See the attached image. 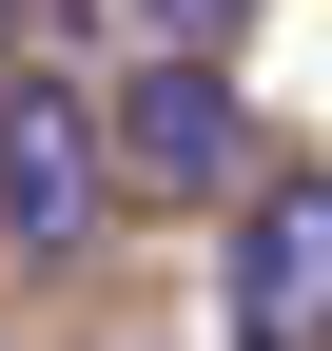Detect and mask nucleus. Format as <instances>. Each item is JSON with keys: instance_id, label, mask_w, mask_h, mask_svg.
<instances>
[{"instance_id": "nucleus-1", "label": "nucleus", "mask_w": 332, "mask_h": 351, "mask_svg": "<svg viewBox=\"0 0 332 351\" xmlns=\"http://www.w3.org/2000/svg\"><path fill=\"white\" fill-rule=\"evenodd\" d=\"M215 332L235 351H332V176H254L215 234Z\"/></svg>"}, {"instance_id": "nucleus-2", "label": "nucleus", "mask_w": 332, "mask_h": 351, "mask_svg": "<svg viewBox=\"0 0 332 351\" xmlns=\"http://www.w3.org/2000/svg\"><path fill=\"white\" fill-rule=\"evenodd\" d=\"M98 176H117V117H78L59 78H0V234L20 254H78L98 234Z\"/></svg>"}, {"instance_id": "nucleus-3", "label": "nucleus", "mask_w": 332, "mask_h": 351, "mask_svg": "<svg viewBox=\"0 0 332 351\" xmlns=\"http://www.w3.org/2000/svg\"><path fill=\"white\" fill-rule=\"evenodd\" d=\"M117 156L176 176V195H215V176H235V78H215V59H156L137 98H117Z\"/></svg>"}, {"instance_id": "nucleus-4", "label": "nucleus", "mask_w": 332, "mask_h": 351, "mask_svg": "<svg viewBox=\"0 0 332 351\" xmlns=\"http://www.w3.org/2000/svg\"><path fill=\"white\" fill-rule=\"evenodd\" d=\"M156 20H176V39H235V20H254V0H156Z\"/></svg>"}, {"instance_id": "nucleus-5", "label": "nucleus", "mask_w": 332, "mask_h": 351, "mask_svg": "<svg viewBox=\"0 0 332 351\" xmlns=\"http://www.w3.org/2000/svg\"><path fill=\"white\" fill-rule=\"evenodd\" d=\"M0 20H20V0H0Z\"/></svg>"}]
</instances>
